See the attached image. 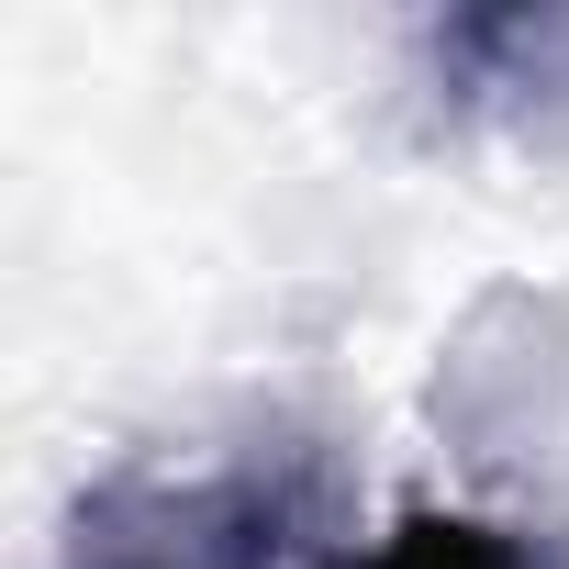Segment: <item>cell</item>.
<instances>
[{
  "mask_svg": "<svg viewBox=\"0 0 569 569\" xmlns=\"http://www.w3.org/2000/svg\"><path fill=\"white\" fill-rule=\"evenodd\" d=\"M313 525L302 458L234 469H112L68 502L57 569H291Z\"/></svg>",
  "mask_w": 569,
  "mask_h": 569,
  "instance_id": "6da1fadb",
  "label": "cell"
},
{
  "mask_svg": "<svg viewBox=\"0 0 569 569\" xmlns=\"http://www.w3.org/2000/svg\"><path fill=\"white\" fill-rule=\"evenodd\" d=\"M336 569H569L536 525H502V513H402L391 536L347 547Z\"/></svg>",
  "mask_w": 569,
  "mask_h": 569,
  "instance_id": "3957f363",
  "label": "cell"
},
{
  "mask_svg": "<svg viewBox=\"0 0 569 569\" xmlns=\"http://www.w3.org/2000/svg\"><path fill=\"white\" fill-rule=\"evenodd\" d=\"M425 68L458 112L491 123H569V0H513V12H447L425 23Z\"/></svg>",
  "mask_w": 569,
  "mask_h": 569,
  "instance_id": "7a4b0ae2",
  "label": "cell"
}]
</instances>
